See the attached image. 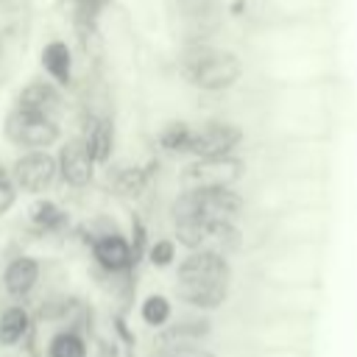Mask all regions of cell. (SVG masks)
I'll list each match as a JSON object with an SVG mask.
<instances>
[{"mask_svg": "<svg viewBox=\"0 0 357 357\" xmlns=\"http://www.w3.org/2000/svg\"><path fill=\"white\" fill-rule=\"evenodd\" d=\"M229 259L218 251H190L176 268V296L195 310H215L229 296Z\"/></svg>", "mask_w": 357, "mask_h": 357, "instance_id": "6da1fadb", "label": "cell"}, {"mask_svg": "<svg viewBox=\"0 0 357 357\" xmlns=\"http://www.w3.org/2000/svg\"><path fill=\"white\" fill-rule=\"evenodd\" d=\"M184 75L198 89L220 92V89H229L240 81L243 61L234 50L212 47L206 42H195L184 56Z\"/></svg>", "mask_w": 357, "mask_h": 357, "instance_id": "7a4b0ae2", "label": "cell"}, {"mask_svg": "<svg viewBox=\"0 0 357 357\" xmlns=\"http://www.w3.org/2000/svg\"><path fill=\"white\" fill-rule=\"evenodd\" d=\"M240 212H243V195L234 187H190L181 195H176L170 206L173 223L187 218L234 223Z\"/></svg>", "mask_w": 357, "mask_h": 357, "instance_id": "3957f363", "label": "cell"}, {"mask_svg": "<svg viewBox=\"0 0 357 357\" xmlns=\"http://www.w3.org/2000/svg\"><path fill=\"white\" fill-rule=\"evenodd\" d=\"M3 131L14 145L25 151H47L61 137V126L56 123L53 114H39V112L17 109V106L6 114Z\"/></svg>", "mask_w": 357, "mask_h": 357, "instance_id": "277c9868", "label": "cell"}, {"mask_svg": "<svg viewBox=\"0 0 357 357\" xmlns=\"http://www.w3.org/2000/svg\"><path fill=\"white\" fill-rule=\"evenodd\" d=\"M240 142H243L240 126H234L229 120H206L198 128H192V137L187 142V153L192 159L226 156V153H234Z\"/></svg>", "mask_w": 357, "mask_h": 357, "instance_id": "5b68a950", "label": "cell"}, {"mask_svg": "<svg viewBox=\"0 0 357 357\" xmlns=\"http://www.w3.org/2000/svg\"><path fill=\"white\" fill-rule=\"evenodd\" d=\"M181 176L192 181V187H231L245 176V159L237 153L192 159L190 165H184Z\"/></svg>", "mask_w": 357, "mask_h": 357, "instance_id": "8992f818", "label": "cell"}, {"mask_svg": "<svg viewBox=\"0 0 357 357\" xmlns=\"http://www.w3.org/2000/svg\"><path fill=\"white\" fill-rule=\"evenodd\" d=\"M11 181L17 190L22 192H45L53 178L59 176V165L56 156L50 151H22L14 162H11Z\"/></svg>", "mask_w": 357, "mask_h": 357, "instance_id": "52a82bcc", "label": "cell"}, {"mask_svg": "<svg viewBox=\"0 0 357 357\" xmlns=\"http://www.w3.org/2000/svg\"><path fill=\"white\" fill-rule=\"evenodd\" d=\"M56 165H59V176L70 184V187H86L95 178V159L86 151V142L81 134L70 137L67 142H61L59 153H56Z\"/></svg>", "mask_w": 357, "mask_h": 357, "instance_id": "ba28073f", "label": "cell"}, {"mask_svg": "<svg viewBox=\"0 0 357 357\" xmlns=\"http://www.w3.org/2000/svg\"><path fill=\"white\" fill-rule=\"evenodd\" d=\"M92 257L95 262L106 271V273H123L128 271L137 257H134V248H131V240L123 237L117 229H109L103 234H95L92 237Z\"/></svg>", "mask_w": 357, "mask_h": 357, "instance_id": "9c48e42d", "label": "cell"}, {"mask_svg": "<svg viewBox=\"0 0 357 357\" xmlns=\"http://www.w3.org/2000/svg\"><path fill=\"white\" fill-rule=\"evenodd\" d=\"M39 273H42L39 259L36 257H28V254H20V257H14L6 265V271H3V287H6V293L11 298H25L36 287Z\"/></svg>", "mask_w": 357, "mask_h": 357, "instance_id": "30bf717a", "label": "cell"}, {"mask_svg": "<svg viewBox=\"0 0 357 357\" xmlns=\"http://www.w3.org/2000/svg\"><path fill=\"white\" fill-rule=\"evenodd\" d=\"M59 103H61V92L50 78H33L17 92V109L50 114Z\"/></svg>", "mask_w": 357, "mask_h": 357, "instance_id": "8fae6325", "label": "cell"}, {"mask_svg": "<svg viewBox=\"0 0 357 357\" xmlns=\"http://www.w3.org/2000/svg\"><path fill=\"white\" fill-rule=\"evenodd\" d=\"M39 61H42L47 78L56 86H70V81H73V50L64 39L45 42V47L39 53Z\"/></svg>", "mask_w": 357, "mask_h": 357, "instance_id": "7c38bea8", "label": "cell"}, {"mask_svg": "<svg viewBox=\"0 0 357 357\" xmlns=\"http://www.w3.org/2000/svg\"><path fill=\"white\" fill-rule=\"evenodd\" d=\"M81 137H84L86 151L95 159V165H106L109 156H112V148H114V126H112V120L109 117H92Z\"/></svg>", "mask_w": 357, "mask_h": 357, "instance_id": "4fadbf2b", "label": "cell"}, {"mask_svg": "<svg viewBox=\"0 0 357 357\" xmlns=\"http://www.w3.org/2000/svg\"><path fill=\"white\" fill-rule=\"evenodd\" d=\"M220 3H223V0H170L173 11H176L178 17H184V20H190V28H192L195 42H198V39L204 42V25L218 20Z\"/></svg>", "mask_w": 357, "mask_h": 357, "instance_id": "5bb4252c", "label": "cell"}, {"mask_svg": "<svg viewBox=\"0 0 357 357\" xmlns=\"http://www.w3.org/2000/svg\"><path fill=\"white\" fill-rule=\"evenodd\" d=\"M28 220H31L39 231H45V234H59V231H64V229L70 226V215H67L53 198H39V201H33L31 209H28Z\"/></svg>", "mask_w": 357, "mask_h": 357, "instance_id": "9a60e30c", "label": "cell"}, {"mask_svg": "<svg viewBox=\"0 0 357 357\" xmlns=\"http://www.w3.org/2000/svg\"><path fill=\"white\" fill-rule=\"evenodd\" d=\"M31 326V315L22 304H11L0 312V346L8 349V346H17L25 332Z\"/></svg>", "mask_w": 357, "mask_h": 357, "instance_id": "2e32d148", "label": "cell"}, {"mask_svg": "<svg viewBox=\"0 0 357 357\" xmlns=\"http://www.w3.org/2000/svg\"><path fill=\"white\" fill-rule=\"evenodd\" d=\"M151 178V170L148 167H139V165H123L112 173V187L120 192V195H137L142 192V187L148 184Z\"/></svg>", "mask_w": 357, "mask_h": 357, "instance_id": "e0dca14e", "label": "cell"}, {"mask_svg": "<svg viewBox=\"0 0 357 357\" xmlns=\"http://www.w3.org/2000/svg\"><path fill=\"white\" fill-rule=\"evenodd\" d=\"M47 357H86V343L75 329H61L50 337Z\"/></svg>", "mask_w": 357, "mask_h": 357, "instance_id": "ac0fdd59", "label": "cell"}, {"mask_svg": "<svg viewBox=\"0 0 357 357\" xmlns=\"http://www.w3.org/2000/svg\"><path fill=\"white\" fill-rule=\"evenodd\" d=\"M139 315H142V321H145L148 326H153V329L165 326V324L170 321V315H173L170 298L162 296V293H151V296H145V298H142V307H139Z\"/></svg>", "mask_w": 357, "mask_h": 357, "instance_id": "d6986e66", "label": "cell"}, {"mask_svg": "<svg viewBox=\"0 0 357 357\" xmlns=\"http://www.w3.org/2000/svg\"><path fill=\"white\" fill-rule=\"evenodd\" d=\"M190 137H192V126H187L184 120H170L156 134V139L165 151H187Z\"/></svg>", "mask_w": 357, "mask_h": 357, "instance_id": "ffe728a7", "label": "cell"}, {"mask_svg": "<svg viewBox=\"0 0 357 357\" xmlns=\"http://www.w3.org/2000/svg\"><path fill=\"white\" fill-rule=\"evenodd\" d=\"M148 259L153 268H167L176 262V240L170 237H162V240H153L148 245Z\"/></svg>", "mask_w": 357, "mask_h": 357, "instance_id": "44dd1931", "label": "cell"}, {"mask_svg": "<svg viewBox=\"0 0 357 357\" xmlns=\"http://www.w3.org/2000/svg\"><path fill=\"white\" fill-rule=\"evenodd\" d=\"M17 187H14V181H11V170L0 162V218L14 206V201H17Z\"/></svg>", "mask_w": 357, "mask_h": 357, "instance_id": "7402d4cb", "label": "cell"}, {"mask_svg": "<svg viewBox=\"0 0 357 357\" xmlns=\"http://www.w3.org/2000/svg\"><path fill=\"white\" fill-rule=\"evenodd\" d=\"M156 357H212V354L201 346H165L162 351H156Z\"/></svg>", "mask_w": 357, "mask_h": 357, "instance_id": "603a6c76", "label": "cell"}, {"mask_svg": "<svg viewBox=\"0 0 357 357\" xmlns=\"http://www.w3.org/2000/svg\"><path fill=\"white\" fill-rule=\"evenodd\" d=\"M81 3H84V6H86V8H95V6H100V3H103V0H81Z\"/></svg>", "mask_w": 357, "mask_h": 357, "instance_id": "cb8c5ba5", "label": "cell"}]
</instances>
